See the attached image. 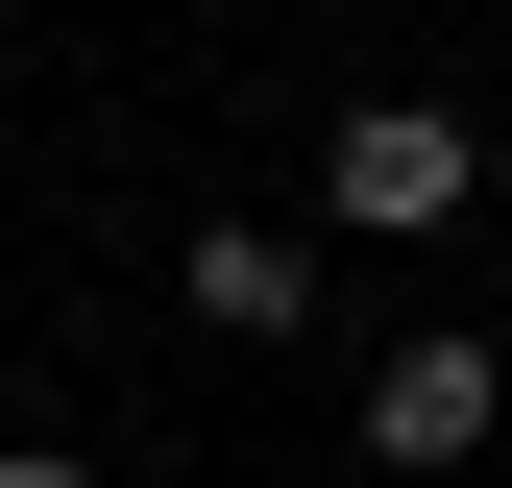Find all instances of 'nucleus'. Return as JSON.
Wrapping results in <instances>:
<instances>
[{"mask_svg":"<svg viewBox=\"0 0 512 488\" xmlns=\"http://www.w3.org/2000/svg\"><path fill=\"white\" fill-rule=\"evenodd\" d=\"M171 293H196L220 342H293V318H317V269H293L269 220H196V244H171Z\"/></svg>","mask_w":512,"mask_h":488,"instance_id":"nucleus-3","label":"nucleus"},{"mask_svg":"<svg viewBox=\"0 0 512 488\" xmlns=\"http://www.w3.org/2000/svg\"><path fill=\"white\" fill-rule=\"evenodd\" d=\"M0 488H98V464H74V440H25V464H0Z\"/></svg>","mask_w":512,"mask_h":488,"instance_id":"nucleus-4","label":"nucleus"},{"mask_svg":"<svg viewBox=\"0 0 512 488\" xmlns=\"http://www.w3.org/2000/svg\"><path fill=\"white\" fill-rule=\"evenodd\" d=\"M488 415H512V366L439 318V342H391L366 366V464H488Z\"/></svg>","mask_w":512,"mask_h":488,"instance_id":"nucleus-2","label":"nucleus"},{"mask_svg":"<svg viewBox=\"0 0 512 488\" xmlns=\"http://www.w3.org/2000/svg\"><path fill=\"white\" fill-rule=\"evenodd\" d=\"M317 196H342L366 244H439L488 196V147H464V98H342V147H317Z\"/></svg>","mask_w":512,"mask_h":488,"instance_id":"nucleus-1","label":"nucleus"}]
</instances>
